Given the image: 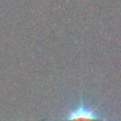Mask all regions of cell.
Wrapping results in <instances>:
<instances>
[{"label": "cell", "instance_id": "cell-1", "mask_svg": "<svg viewBox=\"0 0 121 121\" xmlns=\"http://www.w3.org/2000/svg\"><path fill=\"white\" fill-rule=\"evenodd\" d=\"M58 121H112L109 118L102 117L98 109L86 103L81 98L76 107L72 108Z\"/></svg>", "mask_w": 121, "mask_h": 121}]
</instances>
